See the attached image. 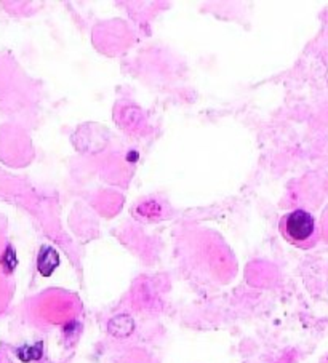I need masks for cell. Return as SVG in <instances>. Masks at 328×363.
I'll return each instance as SVG.
<instances>
[{"mask_svg":"<svg viewBox=\"0 0 328 363\" xmlns=\"http://www.w3.org/2000/svg\"><path fill=\"white\" fill-rule=\"evenodd\" d=\"M280 234L287 242L298 248H310L317 240V223L306 210H293L279 221Z\"/></svg>","mask_w":328,"mask_h":363,"instance_id":"6da1fadb","label":"cell"},{"mask_svg":"<svg viewBox=\"0 0 328 363\" xmlns=\"http://www.w3.org/2000/svg\"><path fill=\"white\" fill-rule=\"evenodd\" d=\"M60 263L58 254L53 248L45 247L42 248L41 256H39V270L42 272L43 275H50L56 269V266Z\"/></svg>","mask_w":328,"mask_h":363,"instance_id":"7a4b0ae2","label":"cell"}]
</instances>
